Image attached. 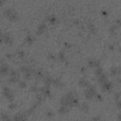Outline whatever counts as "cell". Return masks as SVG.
I'll list each match as a JSON object with an SVG mask.
<instances>
[{
	"label": "cell",
	"instance_id": "cell-1",
	"mask_svg": "<svg viewBox=\"0 0 121 121\" xmlns=\"http://www.w3.org/2000/svg\"><path fill=\"white\" fill-rule=\"evenodd\" d=\"M4 15L9 20V21H12V22H15L18 20L19 18V15L17 13V11H15L14 9H6L4 10Z\"/></svg>",
	"mask_w": 121,
	"mask_h": 121
},
{
	"label": "cell",
	"instance_id": "cell-2",
	"mask_svg": "<svg viewBox=\"0 0 121 121\" xmlns=\"http://www.w3.org/2000/svg\"><path fill=\"white\" fill-rule=\"evenodd\" d=\"M74 96H75V95H74L73 93H71V92L67 93L65 95H63V96L60 98V105H63V106H67V107H69V108H72V106H71V101H72V99H73Z\"/></svg>",
	"mask_w": 121,
	"mask_h": 121
},
{
	"label": "cell",
	"instance_id": "cell-3",
	"mask_svg": "<svg viewBox=\"0 0 121 121\" xmlns=\"http://www.w3.org/2000/svg\"><path fill=\"white\" fill-rule=\"evenodd\" d=\"M95 94H96V89H95V87L94 85H90V84H89V85L87 86L85 92H84V96H85L86 99H92V98L95 97Z\"/></svg>",
	"mask_w": 121,
	"mask_h": 121
},
{
	"label": "cell",
	"instance_id": "cell-4",
	"mask_svg": "<svg viewBox=\"0 0 121 121\" xmlns=\"http://www.w3.org/2000/svg\"><path fill=\"white\" fill-rule=\"evenodd\" d=\"M9 78L8 79V81L9 83H16L20 80V75H19V72L12 69V70H9Z\"/></svg>",
	"mask_w": 121,
	"mask_h": 121
},
{
	"label": "cell",
	"instance_id": "cell-5",
	"mask_svg": "<svg viewBox=\"0 0 121 121\" xmlns=\"http://www.w3.org/2000/svg\"><path fill=\"white\" fill-rule=\"evenodd\" d=\"M3 95L5 96L6 99H8L10 102L13 101V99H14V94L12 93V91L8 86H4L3 87Z\"/></svg>",
	"mask_w": 121,
	"mask_h": 121
},
{
	"label": "cell",
	"instance_id": "cell-6",
	"mask_svg": "<svg viewBox=\"0 0 121 121\" xmlns=\"http://www.w3.org/2000/svg\"><path fill=\"white\" fill-rule=\"evenodd\" d=\"M112 87H113L112 82L108 79L106 81H104L103 83H101V89L103 92H110V91H112Z\"/></svg>",
	"mask_w": 121,
	"mask_h": 121
},
{
	"label": "cell",
	"instance_id": "cell-7",
	"mask_svg": "<svg viewBox=\"0 0 121 121\" xmlns=\"http://www.w3.org/2000/svg\"><path fill=\"white\" fill-rule=\"evenodd\" d=\"M3 43L8 44V45H11L12 43H13V38L11 36L10 33L7 32V33H4L3 34Z\"/></svg>",
	"mask_w": 121,
	"mask_h": 121
},
{
	"label": "cell",
	"instance_id": "cell-8",
	"mask_svg": "<svg viewBox=\"0 0 121 121\" xmlns=\"http://www.w3.org/2000/svg\"><path fill=\"white\" fill-rule=\"evenodd\" d=\"M9 73V66L5 63V62H2L1 65H0V74L2 76H6Z\"/></svg>",
	"mask_w": 121,
	"mask_h": 121
},
{
	"label": "cell",
	"instance_id": "cell-9",
	"mask_svg": "<svg viewBox=\"0 0 121 121\" xmlns=\"http://www.w3.org/2000/svg\"><path fill=\"white\" fill-rule=\"evenodd\" d=\"M40 92H42V94L44 97H50L52 95L51 92H50V89H49V86H46V85H44L43 87H41Z\"/></svg>",
	"mask_w": 121,
	"mask_h": 121
},
{
	"label": "cell",
	"instance_id": "cell-10",
	"mask_svg": "<svg viewBox=\"0 0 121 121\" xmlns=\"http://www.w3.org/2000/svg\"><path fill=\"white\" fill-rule=\"evenodd\" d=\"M88 65L91 68H96V67L100 66V60H96V59H90L88 60Z\"/></svg>",
	"mask_w": 121,
	"mask_h": 121
},
{
	"label": "cell",
	"instance_id": "cell-11",
	"mask_svg": "<svg viewBox=\"0 0 121 121\" xmlns=\"http://www.w3.org/2000/svg\"><path fill=\"white\" fill-rule=\"evenodd\" d=\"M13 120H26L27 119V114L26 112H17L13 117Z\"/></svg>",
	"mask_w": 121,
	"mask_h": 121
},
{
	"label": "cell",
	"instance_id": "cell-12",
	"mask_svg": "<svg viewBox=\"0 0 121 121\" xmlns=\"http://www.w3.org/2000/svg\"><path fill=\"white\" fill-rule=\"evenodd\" d=\"M46 29H47V26H46V25L45 24H43V23H42V24H40L39 26H38V27H37V34L38 35H42V34H43L45 31H46Z\"/></svg>",
	"mask_w": 121,
	"mask_h": 121
},
{
	"label": "cell",
	"instance_id": "cell-13",
	"mask_svg": "<svg viewBox=\"0 0 121 121\" xmlns=\"http://www.w3.org/2000/svg\"><path fill=\"white\" fill-rule=\"evenodd\" d=\"M120 68L119 67H115V66H112L111 69H110V74L112 77H116L118 75H120Z\"/></svg>",
	"mask_w": 121,
	"mask_h": 121
},
{
	"label": "cell",
	"instance_id": "cell-14",
	"mask_svg": "<svg viewBox=\"0 0 121 121\" xmlns=\"http://www.w3.org/2000/svg\"><path fill=\"white\" fill-rule=\"evenodd\" d=\"M51 84H53V85H54L55 87H57V88H60V87L63 86L62 81L60 80V78H52V82H51Z\"/></svg>",
	"mask_w": 121,
	"mask_h": 121
},
{
	"label": "cell",
	"instance_id": "cell-15",
	"mask_svg": "<svg viewBox=\"0 0 121 121\" xmlns=\"http://www.w3.org/2000/svg\"><path fill=\"white\" fill-rule=\"evenodd\" d=\"M96 78H97V81H98L100 84H101V83H103L104 81H106V80L108 79V76H107L104 72H103L101 75H99L98 77H96Z\"/></svg>",
	"mask_w": 121,
	"mask_h": 121
},
{
	"label": "cell",
	"instance_id": "cell-16",
	"mask_svg": "<svg viewBox=\"0 0 121 121\" xmlns=\"http://www.w3.org/2000/svg\"><path fill=\"white\" fill-rule=\"evenodd\" d=\"M69 110H70L69 107L60 105V109H59V113H60V114H66V113L69 112Z\"/></svg>",
	"mask_w": 121,
	"mask_h": 121
},
{
	"label": "cell",
	"instance_id": "cell-17",
	"mask_svg": "<svg viewBox=\"0 0 121 121\" xmlns=\"http://www.w3.org/2000/svg\"><path fill=\"white\" fill-rule=\"evenodd\" d=\"M25 40H26V43H27L28 44H32L34 43V41H35V37L33 35H31V34H27L26 36Z\"/></svg>",
	"mask_w": 121,
	"mask_h": 121
},
{
	"label": "cell",
	"instance_id": "cell-18",
	"mask_svg": "<svg viewBox=\"0 0 121 121\" xmlns=\"http://www.w3.org/2000/svg\"><path fill=\"white\" fill-rule=\"evenodd\" d=\"M78 85H79L80 87H87V86L89 85V81H88L85 78H79V80H78Z\"/></svg>",
	"mask_w": 121,
	"mask_h": 121
},
{
	"label": "cell",
	"instance_id": "cell-19",
	"mask_svg": "<svg viewBox=\"0 0 121 121\" xmlns=\"http://www.w3.org/2000/svg\"><path fill=\"white\" fill-rule=\"evenodd\" d=\"M87 27H88V30H89L92 34H95V30H96V28H95V25H94L92 22H88Z\"/></svg>",
	"mask_w": 121,
	"mask_h": 121
},
{
	"label": "cell",
	"instance_id": "cell-20",
	"mask_svg": "<svg viewBox=\"0 0 121 121\" xmlns=\"http://www.w3.org/2000/svg\"><path fill=\"white\" fill-rule=\"evenodd\" d=\"M43 82H44V85H46V86H49L50 84H51V82H52V78L50 77V76H43Z\"/></svg>",
	"mask_w": 121,
	"mask_h": 121
},
{
	"label": "cell",
	"instance_id": "cell-21",
	"mask_svg": "<svg viewBox=\"0 0 121 121\" xmlns=\"http://www.w3.org/2000/svg\"><path fill=\"white\" fill-rule=\"evenodd\" d=\"M79 109H80V111L83 112H88L89 110H90V107H89V105H88L87 103H82V104L79 106Z\"/></svg>",
	"mask_w": 121,
	"mask_h": 121
},
{
	"label": "cell",
	"instance_id": "cell-22",
	"mask_svg": "<svg viewBox=\"0 0 121 121\" xmlns=\"http://www.w3.org/2000/svg\"><path fill=\"white\" fill-rule=\"evenodd\" d=\"M33 76L36 78V79H41L43 78V75L41 71H38V70H33Z\"/></svg>",
	"mask_w": 121,
	"mask_h": 121
},
{
	"label": "cell",
	"instance_id": "cell-23",
	"mask_svg": "<svg viewBox=\"0 0 121 121\" xmlns=\"http://www.w3.org/2000/svg\"><path fill=\"white\" fill-rule=\"evenodd\" d=\"M46 21H47L49 24H51V25L57 23V19H56V17H55L54 15H49V16H47V17H46Z\"/></svg>",
	"mask_w": 121,
	"mask_h": 121
},
{
	"label": "cell",
	"instance_id": "cell-24",
	"mask_svg": "<svg viewBox=\"0 0 121 121\" xmlns=\"http://www.w3.org/2000/svg\"><path fill=\"white\" fill-rule=\"evenodd\" d=\"M58 57H59V60L60 61H65L66 60V57H65V54L63 51H60L59 54H58Z\"/></svg>",
	"mask_w": 121,
	"mask_h": 121
},
{
	"label": "cell",
	"instance_id": "cell-25",
	"mask_svg": "<svg viewBox=\"0 0 121 121\" xmlns=\"http://www.w3.org/2000/svg\"><path fill=\"white\" fill-rule=\"evenodd\" d=\"M20 70H21V72H23V73L25 74V73H27V72H29V71H31L32 69H31L30 67H28V66H26V65H23V66H21V67H20Z\"/></svg>",
	"mask_w": 121,
	"mask_h": 121
},
{
	"label": "cell",
	"instance_id": "cell-26",
	"mask_svg": "<svg viewBox=\"0 0 121 121\" xmlns=\"http://www.w3.org/2000/svg\"><path fill=\"white\" fill-rule=\"evenodd\" d=\"M118 27L115 26V25H112L111 26H110V28H109V30H110V32L112 33V34H116V29H117Z\"/></svg>",
	"mask_w": 121,
	"mask_h": 121
},
{
	"label": "cell",
	"instance_id": "cell-27",
	"mask_svg": "<svg viewBox=\"0 0 121 121\" xmlns=\"http://www.w3.org/2000/svg\"><path fill=\"white\" fill-rule=\"evenodd\" d=\"M103 73V69L100 67V66H98V67H96L95 68V76L96 77H98L99 75H101Z\"/></svg>",
	"mask_w": 121,
	"mask_h": 121
},
{
	"label": "cell",
	"instance_id": "cell-28",
	"mask_svg": "<svg viewBox=\"0 0 121 121\" xmlns=\"http://www.w3.org/2000/svg\"><path fill=\"white\" fill-rule=\"evenodd\" d=\"M0 118H1L2 120H9V119H10L9 115L8 113H6V112H3V113H1V116H0Z\"/></svg>",
	"mask_w": 121,
	"mask_h": 121
},
{
	"label": "cell",
	"instance_id": "cell-29",
	"mask_svg": "<svg viewBox=\"0 0 121 121\" xmlns=\"http://www.w3.org/2000/svg\"><path fill=\"white\" fill-rule=\"evenodd\" d=\"M32 76H33V70H31V71L27 72V73H25V78L26 79H30L32 78Z\"/></svg>",
	"mask_w": 121,
	"mask_h": 121
},
{
	"label": "cell",
	"instance_id": "cell-30",
	"mask_svg": "<svg viewBox=\"0 0 121 121\" xmlns=\"http://www.w3.org/2000/svg\"><path fill=\"white\" fill-rule=\"evenodd\" d=\"M17 56H18L20 59H24V58H25V51H23V50H18V51H17Z\"/></svg>",
	"mask_w": 121,
	"mask_h": 121
},
{
	"label": "cell",
	"instance_id": "cell-31",
	"mask_svg": "<svg viewBox=\"0 0 121 121\" xmlns=\"http://www.w3.org/2000/svg\"><path fill=\"white\" fill-rule=\"evenodd\" d=\"M18 86H19L20 88H26V83L25 81L19 80V81H18Z\"/></svg>",
	"mask_w": 121,
	"mask_h": 121
},
{
	"label": "cell",
	"instance_id": "cell-32",
	"mask_svg": "<svg viewBox=\"0 0 121 121\" xmlns=\"http://www.w3.org/2000/svg\"><path fill=\"white\" fill-rule=\"evenodd\" d=\"M16 107H17V104L16 103H14V102H10L9 103V110H14V109H16Z\"/></svg>",
	"mask_w": 121,
	"mask_h": 121
},
{
	"label": "cell",
	"instance_id": "cell-33",
	"mask_svg": "<svg viewBox=\"0 0 121 121\" xmlns=\"http://www.w3.org/2000/svg\"><path fill=\"white\" fill-rule=\"evenodd\" d=\"M47 58H48V60H56V56L54 55V54H52V53H49L48 54V56H47Z\"/></svg>",
	"mask_w": 121,
	"mask_h": 121
},
{
	"label": "cell",
	"instance_id": "cell-34",
	"mask_svg": "<svg viewBox=\"0 0 121 121\" xmlns=\"http://www.w3.org/2000/svg\"><path fill=\"white\" fill-rule=\"evenodd\" d=\"M113 99H114L115 101L120 100V94H119V93H114V94H113Z\"/></svg>",
	"mask_w": 121,
	"mask_h": 121
},
{
	"label": "cell",
	"instance_id": "cell-35",
	"mask_svg": "<svg viewBox=\"0 0 121 121\" xmlns=\"http://www.w3.org/2000/svg\"><path fill=\"white\" fill-rule=\"evenodd\" d=\"M95 97L96 98V101H102V100H103L102 95H99V94H95Z\"/></svg>",
	"mask_w": 121,
	"mask_h": 121
},
{
	"label": "cell",
	"instance_id": "cell-36",
	"mask_svg": "<svg viewBox=\"0 0 121 121\" xmlns=\"http://www.w3.org/2000/svg\"><path fill=\"white\" fill-rule=\"evenodd\" d=\"M114 25H115L117 27H119V26H121V21H120V19H119V18H117V19L115 20V24H114Z\"/></svg>",
	"mask_w": 121,
	"mask_h": 121
},
{
	"label": "cell",
	"instance_id": "cell-37",
	"mask_svg": "<svg viewBox=\"0 0 121 121\" xmlns=\"http://www.w3.org/2000/svg\"><path fill=\"white\" fill-rule=\"evenodd\" d=\"M46 116H47V117H53V116H54V113H53V112H51V111H48V112H46Z\"/></svg>",
	"mask_w": 121,
	"mask_h": 121
},
{
	"label": "cell",
	"instance_id": "cell-38",
	"mask_svg": "<svg viewBox=\"0 0 121 121\" xmlns=\"http://www.w3.org/2000/svg\"><path fill=\"white\" fill-rule=\"evenodd\" d=\"M116 102V107H117V109H121V101L120 100H117V101H115Z\"/></svg>",
	"mask_w": 121,
	"mask_h": 121
},
{
	"label": "cell",
	"instance_id": "cell-39",
	"mask_svg": "<svg viewBox=\"0 0 121 121\" xmlns=\"http://www.w3.org/2000/svg\"><path fill=\"white\" fill-rule=\"evenodd\" d=\"M108 48H109L110 50H113V49H114V44H112V43L108 44Z\"/></svg>",
	"mask_w": 121,
	"mask_h": 121
},
{
	"label": "cell",
	"instance_id": "cell-40",
	"mask_svg": "<svg viewBox=\"0 0 121 121\" xmlns=\"http://www.w3.org/2000/svg\"><path fill=\"white\" fill-rule=\"evenodd\" d=\"M3 32L1 31V29H0V43H3Z\"/></svg>",
	"mask_w": 121,
	"mask_h": 121
},
{
	"label": "cell",
	"instance_id": "cell-41",
	"mask_svg": "<svg viewBox=\"0 0 121 121\" xmlns=\"http://www.w3.org/2000/svg\"><path fill=\"white\" fill-rule=\"evenodd\" d=\"M102 14H103V16H108V11H106V10H102Z\"/></svg>",
	"mask_w": 121,
	"mask_h": 121
},
{
	"label": "cell",
	"instance_id": "cell-42",
	"mask_svg": "<svg viewBox=\"0 0 121 121\" xmlns=\"http://www.w3.org/2000/svg\"><path fill=\"white\" fill-rule=\"evenodd\" d=\"M80 71H81V73H85L86 72V67H81V69H80Z\"/></svg>",
	"mask_w": 121,
	"mask_h": 121
},
{
	"label": "cell",
	"instance_id": "cell-43",
	"mask_svg": "<svg viewBox=\"0 0 121 121\" xmlns=\"http://www.w3.org/2000/svg\"><path fill=\"white\" fill-rule=\"evenodd\" d=\"M5 3H6V0H0V7L3 6Z\"/></svg>",
	"mask_w": 121,
	"mask_h": 121
},
{
	"label": "cell",
	"instance_id": "cell-44",
	"mask_svg": "<svg viewBox=\"0 0 121 121\" xmlns=\"http://www.w3.org/2000/svg\"><path fill=\"white\" fill-rule=\"evenodd\" d=\"M92 119H93V120H100L101 118H100L99 116H95V117H93Z\"/></svg>",
	"mask_w": 121,
	"mask_h": 121
},
{
	"label": "cell",
	"instance_id": "cell-45",
	"mask_svg": "<svg viewBox=\"0 0 121 121\" xmlns=\"http://www.w3.org/2000/svg\"><path fill=\"white\" fill-rule=\"evenodd\" d=\"M6 57H7L8 59H11V58H12V55H11V54H7Z\"/></svg>",
	"mask_w": 121,
	"mask_h": 121
},
{
	"label": "cell",
	"instance_id": "cell-46",
	"mask_svg": "<svg viewBox=\"0 0 121 121\" xmlns=\"http://www.w3.org/2000/svg\"><path fill=\"white\" fill-rule=\"evenodd\" d=\"M64 45H65V47H70V43H64Z\"/></svg>",
	"mask_w": 121,
	"mask_h": 121
}]
</instances>
